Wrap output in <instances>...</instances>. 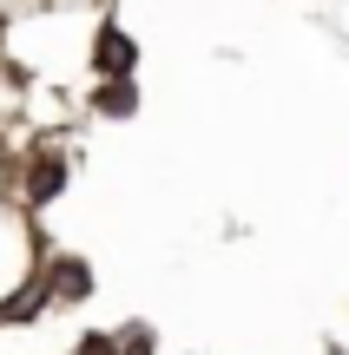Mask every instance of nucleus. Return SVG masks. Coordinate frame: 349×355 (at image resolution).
<instances>
[{"instance_id": "1", "label": "nucleus", "mask_w": 349, "mask_h": 355, "mask_svg": "<svg viewBox=\"0 0 349 355\" xmlns=\"http://www.w3.org/2000/svg\"><path fill=\"white\" fill-rule=\"evenodd\" d=\"M132 66H139V46H132V40L119 33V26H105V33H99V73H112V79H126Z\"/></svg>"}, {"instance_id": "3", "label": "nucleus", "mask_w": 349, "mask_h": 355, "mask_svg": "<svg viewBox=\"0 0 349 355\" xmlns=\"http://www.w3.org/2000/svg\"><path fill=\"white\" fill-rule=\"evenodd\" d=\"M60 290H66V303H73V296H86V290H92L86 263H60Z\"/></svg>"}, {"instance_id": "2", "label": "nucleus", "mask_w": 349, "mask_h": 355, "mask_svg": "<svg viewBox=\"0 0 349 355\" xmlns=\"http://www.w3.org/2000/svg\"><path fill=\"white\" fill-rule=\"evenodd\" d=\"M132 105H139V92H132L126 79H105V92H99V112H112V119H126Z\"/></svg>"}, {"instance_id": "4", "label": "nucleus", "mask_w": 349, "mask_h": 355, "mask_svg": "<svg viewBox=\"0 0 349 355\" xmlns=\"http://www.w3.org/2000/svg\"><path fill=\"white\" fill-rule=\"evenodd\" d=\"M53 191H60V165H40L33 171V198H53Z\"/></svg>"}]
</instances>
